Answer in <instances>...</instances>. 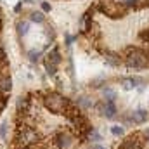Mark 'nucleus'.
Returning <instances> with one entry per match:
<instances>
[{
    "mask_svg": "<svg viewBox=\"0 0 149 149\" xmlns=\"http://www.w3.org/2000/svg\"><path fill=\"white\" fill-rule=\"evenodd\" d=\"M43 104H45V108L49 111L54 113V114H66L71 101L66 99L64 95L57 94V92H47L45 97H43Z\"/></svg>",
    "mask_w": 149,
    "mask_h": 149,
    "instance_id": "nucleus-1",
    "label": "nucleus"
},
{
    "mask_svg": "<svg viewBox=\"0 0 149 149\" xmlns=\"http://www.w3.org/2000/svg\"><path fill=\"white\" fill-rule=\"evenodd\" d=\"M125 64L128 68H134V70H142L149 64V57L144 50L130 47L127 50V56H125Z\"/></svg>",
    "mask_w": 149,
    "mask_h": 149,
    "instance_id": "nucleus-2",
    "label": "nucleus"
},
{
    "mask_svg": "<svg viewBox=\"0 0 149 149\" xmlns=\"http://www.w3.org/2000/svg\"><path fill=\"white\" fill-rule=\"evenodd\" d=\"M144 146H146V135L142 132H134L121 141L118 149H144Z\"/></svg>",
    "mask_w": 149,
    "mask_h": 149,
    "instance_id": "nucleus-3",
    "label": "nucleus"
},
{
    "mask_svg": "<svg viewBox=\"0 0 149 149\" xmlns=\"http://www.w3.org/2000/svg\"><path fill=\"white\" fill-rule=\"evenodd\" d=\"M97 9L104 14V16H108V17H113V19H116V17H121L123 14H125V7L121 5V2L120 3H116V2H101L99 5H97Z\"/></svg>",
    "mask_w": 149,
    "mask_h": 149,
    "instance_id": "nucleus-4",
    "label": "nucleus"
},
{
    "mask_svg": "<svg viewBox=\"0 0 149 149\" xmlns=\"http://www.w3.org/2000/svg\"><path fill=\"white\" fill-rule=\"evenodd\" d=\"M12 90V78L9 74V70H2L0 71V95L7 97Z\"/></svg>",
    "mask_w": 149,
    "mask_h": 149,
    "instance_id": "nucleus-5",
    "label": "nucleus"
},
{
    "mask_svg": "<svg viewBox=\"0 0 149 149\" xmlns=\"http://www.w3.org/2000/svg\"><path fill=\"white\" fill-rule=\"evenodd\" d=\"M54 141H56V146L59 149H66L71 146V141H73V137L68 134V132H64V130H61V132H57L56 135H54Z\"/></svg>",
    "mask_w": 149,
    "mask_h": 149,
    "instance_id": "nucleus-6",
    "label": "nucleus"
},
{
    "mask_svg": "<svg viewBox=\"0 0 149 149\" xmlns=\"http://www.w3.org/2000/svg\"><path fill=\"white\" fill-rule=\"evenodd\" d=\"M30 109H31V99L28 97V95H21L19 99H17V102H16V111H17V114H28L30 113Z\"/></svg>",
    "mask_w": 149,
    "mask_h": 149,
    "instance_id": "nucleus-7",
    "label": "nucleus"
},
{
    "mask_svg": "<svg viewBox=\"0 0 149 149\" xmlns=\"http://www.w3.org/2000/svg\"><path fill=\"white\" fill-rule=\"evenodd\" d=\"M43 63H49V64H52V66H59V63H61V52H59V49L56 47V49H52L49 54H47V57H45V61Z\"/></svg>",
    "mask_w": 149,
    "mask_h": 149,
    "instance_id": "nucleus-8",
    "label": "nucleus"
},
{
    "mask_svg": "<svg viewBox=\"0 0 149 149\" xmlns=\"http://www.w3.org/2000/svg\"><path fill=\"white\" fill-rule=\"evenodd\" d=\"M130 121H132V123H137V125L146 123V121H148V111H146V109H137V111H134L130 114Z\"/></svg>",
    "mask_w": 149,
    "mask_h": 149,
    "instance_id": "nucleus-9",
    "label": "nucleus"
},
{
    "mask_svg": "<svg viewBox=\"0 0 149 149\" xmlns=\"http://www.w3.org/2000/svg\"><path fill=\"white\" fill-rule=\"evenodd\" d=\"M116 106H114V102H106L104 101V113H102V116H106L108 120H114L116 118Z\"/></svg>",
    "mask_w": 149,
    "mask_h": 149,
    "instance_id": "nucleus-10",
    "label": "nucleus"
},
{
    "mask_svg": "<svg viewBox=\"0 0 149 149\" xmlns=\"http://www.w3.org/2000/svg\"><path fill=\"white\" fill-rule=\"evenodd\" d=\"M104 61H106V64H109V66H118L120 64V56L118 54H114V52H106L104 54Z\"/></svg>",
    "mask_w": 149,
    "mask_h": 149,
    "instance_id": "nucleus-11",
    "label": "nucleus"
},
{
    "mask_svg": "<svg viewBox=\"0 0 149 149\" xmlns=\"http://www.w3.org/2000/svg\"><path fill=\"white\" fill-rule=\"evenodd\" d=\"M16 28H17V35H19V37H24V35H28L30 23H28V21L19 19V21H17V24H16Z\"/></svg>",
    "mask_w": 149,
    "mask_h": 149,
    "instance_id": "nucleus-12",
    "label": "nucleus"
},
{
    "mask_svg": "<svg viewBox=\"0 0 149 149\" xmlns=\"http://www.w3.org/2000/svg\"><path fill=\"white\" fill-rule=\"evenodd\" d=\"M137 83H141L139 78H121V85H123V88H127V90L137 87Z\"/></svg>",
    "mask_w": 149,
    "mask_h": 149,
    "instance_id": "nucleus-13",
    "label": "nucleus"
},
{
    "mask_svg": "<svg viewBox=\"0 0 149 149\" xmlns=\"http://www.w3.org/2000/svg\"><path fill=\"white\" fill-rule=\"evenodd\" d=\"M76 104H78V108H80V109H90V108L94 106V104H92V101H90L88 97H78Z\"/></svg>",
    "mask_w": 149,
    "mask_h": 149,
    "instance_id": "nucleus-14",
    "label": "nucleus"
},
{
    "mask_svg": "<svg viewBox=\"0 0 149 149\" xmlns=\"http://www.w3.org/2000/svg\"><path fill=\"white\" fill-rule=\"evenodd\" d=\"M102 94H104V99H106V102H114V101H116V92H114L113 88H109V87H104Z\"/></svg>",
    "mask_w": 149,
    "mask_h": 149,
    "instance_id": "nucleus-15",
    "label": "nucleus"
},
{
    "mask_svg": "<svg viewBox=\"0 0 149 149\" xmlns=\"http://www.w3.org/2000/svg\"><path fill=\"white\" fill-rule=\"evenodd\" d=\"M30 19H31L33 23H43V21H45V16H43L42 10H33V12L30 14Z\"/></svg>",
    "mask_w": 149,
    "mask_h": 149,
    "instance_id": "nucleus-16",
    "label": "nucleus"
},
{
    "mask_svg": "<svg viewBox=\"0 0 149 149\" xmlns=\"http://www.w3.org/2000/svg\"><path fill=\"white\" fill-rule=\"evenodd\" d=\"M7 132H9V120H3L0 123V139H7Z\"/></svg>",
    "mask_w": 149,
    "mask_h": 149,
    "instance_id": "nucleus-17",
    "label": "nucleus"
},
{
    "mask_svg": "<svg viewBox=\"0 0 149 149\" xmlns=\"http://www.w3.org/2000/svg\"><path fill=\"white\" fill-rule=\"evenodd\" d=\"M88 139H90V141H94V144H99V142L102 141V135H101V134H99V132L94 128V130L88 134Z\"/></svg>",
    "mask_w": 149,
    "mask_h": 149,
    "instance_id": "nucleus-18",
    "label": "nucleus"
},
{
    "mask_svg": "<svg viewBox=\"0 0 149 149\" xmlns=\"http://www.w3.org/2000/svg\"><path fill=\"white\" fill-rule=\"evenodd\" d=\"M111 134L114 137H121V135L125 134V130H123L121 125H114V127H111Z\"/></svg>",
    "mask_w": 149,
    "mask_h": 149,
    "instance_id": "nucleus-19",
    "label": "nucleus"
},
{
    "mask_svg": "<svg viewBox=\"0 0 149 149\" xmlns=\"http://www.w3.org/2000/svg\"><path fill=\"white\" fill-rule=\"evenodd\" d=\"M40 54H42L40 50L33 49V50H30V52H28V57H30V61H31V63H37L38 57H40Z\"/></svg>",
    "mask_w": 149,
    "mask_h": 149,
    "instance_id": "nucleus-20",
    "label": "nucleus"
},
{
    "mask_svg": "<svg viewBox=\"0 0 149 149\" xmlns=\"http://www.w3.org/2000/svg\"><path fill=\"white\" fill-rule=\"evenodd\" d=\"M43 64H45V70H47V73L49 74L54 76V74L57 73V68H56V66H52V64H49V63H43Z\"/></svg>",
    "mask_w": 149,
    "mask_h": 149,
    "instance_id": "nucleus-21",
    "label": "nucleus"
},
{
    "mask_svg": "<svg viewBox=\"0 0 149 149\" xmlns=\"http://www.w3.org/2000/svg\"><path fill=\"white\" fill-rule=\"evenodd\" d=\"M121 5L127 9V7H135L137 5V0H121Z\"/></svg>",
    "mask_w": 149,
    "mask_h": 149,
    "instance_id": "nucleus-22",
    "label": "nucleus"
},
{
    "mask_svg": "<svg viewBox=\"0 0 149 149\" xmlns=\"http://www.w3.org/2000/svg\"><path fill=\"white\" fill-rule=\"evenodd\" d=\"M5 106H7V97H2L0 95V113L5 109Z\"/></svg>",
    "mask_w": 149,
    "mask_h": 149,
    "instance_id": "nucleus-23",
    "label": "nucleus"
},
{
    "mask_svg": "<svg viewBox=\"0 0 149 149\" xmlns=\"http://www.w3.org/2000/svg\"><path fill=\"white\" fill-rule=\"evenodd\" d=\"M50 10V3L49 2H42V12H49Z\"/></svg>",
    "mask_w": 149,
    "mask_h": 149,
    "instance_id": "nucleus-24",
    "label": "nucleus"
},
{
    "mask_svg": "<svg viewBox=\"0 0 149 149\" xmlns=\"http://www.w3.org/2000/svg\"><path fill=\"white\" fill-rule=\"evenodd\" d=\"M21 7H23V2H19V3L14 7V12H19V10H21Z\"/></svg>",
    "mask_w": 149,
    "mask_h": 149,
    "instance_id": "nucleus-25",
    "label": "nucleus"
},
{
    "mask_svg": "<svg viewBox=\"0 0 149 149\" xmlns=\"http://www.w3.org/2000/svg\"><path fill=\"white\" fill-rule=\"evenodd\" d=\"M92 149H106V148H104V146H101V144H94Z\"/></svg>",
    "mask_w": 149,
    "mask_h": 149,
    "instance_id": "nucleus-26",
    "label": "nucleus"
},
{
    "mask_svg": "<svg viewBox=\"0 0 149 149\" xmlns=\"http://www.w3.org/2000/svg\"><path fill=\"white\" fill-rule=\"evenodd\" d=\"M144 135L148 137V141H149V127H148V128H146V132H144Z\"/></svg>",
    "mask_w": 149,
    "mask_h": 149,
    "instance_id": "nucleus-27",
    "label": "nucleus"
},
{
    "mask_svg": "<svg viewBox=\"0 0 149 149\" xmlns=\"http://www.w3.org/2000/svg\"><path fill=\"white\" fill-rule=\"evenodd\" d=\"M26 3H35V2H38V0H24Z\"/></svg>",
    "mask_w": 149,
    "mask_h": 149,
    "instance_id": "nucleus-28",
    "label": "nucleus"
},
{
    "mask_svg": "<svg viewBox=\"0 0 149 149\" xmlns=\"http://www.w3.org/2000/svg\"><path fill=\"white\" fill-rule=\"evenodd\" d=\"M23 149H28V148H23Z\"/></svg>",
    "mask_w": 149,
    "mask_h": 149,
    "instance_id": "nucleus-29",
    "label": "nucleus"
}]
</instances>
